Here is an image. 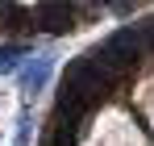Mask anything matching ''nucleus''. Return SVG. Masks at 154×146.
Instances as JSON below:
<instances>
[{
	"instance_id": "obj_1",
	"label": "nucleus",
	"mask_w": 154,
	"mask_h": 146,
	"mask_svg": "<svg viewBox=\"0 0 154 146\" xmlns=\"http://www.w3.org/2000/svg\"><path fill=\"white\" fill-rule=\"evenodd\" d=\"M100 17V8H79V4H38V8H25V33H50V38H63L75 21H92Z\"/></svg>"
},
{
	"instance_id": "obj_2",
	"label": "nucleus",
	"mask_w": 154,
	"mask_h": 146,
	"mask_svg": "<svg viewBox=\"0 0 154 146\" xmlns=\"http://www.w3.org/2000/svg\"><path fill=\"white\" fill-rule=\"evenodd\" d=\"M50 67H54V54L29 59L25 67H21V92H25V100H33L42 88H46V79H50Z\"/></svg>"
},
{
	"instance_id": "obj_3",
	"label": "nucleus",
	"mask_w": 154,
	"mask_h": 146,
	"mask_svg": "<svg viewBox=\"0 0 154 146\" xmlns=\"http://www.w3.org/2000/svg\"><path fill=\"white\" fill-rule=\"evenodd\" d=\"M79 138H83V125H71V121H63V117H50V121L42 125L38 146H79Z\"/></svg>"
},
{
	"instance_id": "obj_4",
	"label": "nucleus",
	"mask_w": 154,
	"mask_h": 146,
	"mask_svg": "<svg viewBox=\"0 0 154 146\" xmlns=\"http://www.w3.org/2000/svg\"><path fill=\"white\" fill-rule=\"evenodd\" d=\"M29 59V46H0V71H21Z\"/></svg>"
},
{
	"instance_id": "obj_5",
	"label": "nucleus",
	"mask_w": 154,
	"mask_h": 146,
	"mask_svg": "<svg viewBox=\"0 0 154 146\" xmlns=\"http://www.w3.org/2000/svg\"><path fill=\"white\" fill-rule=\"evenodd\" d=\"M29 138H33V121L21 117V125H17V142H29Z\"/></svg>"
}]
</instances>
